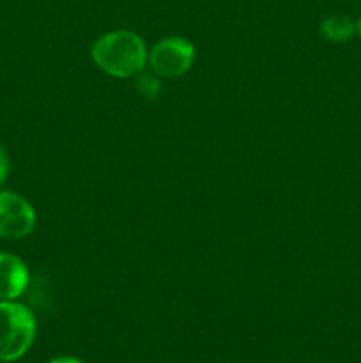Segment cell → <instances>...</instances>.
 <instances>
[{
    "label": "cell",
    "mask_w": 361,
    "mask_h": 363,
    "mask_svg": "<svg viewBox=\"0 0 361 363\" xmlns=\"http://www.w3.org/2000/svg\"><path fill=\"white\" fill-rule=\"evenodd\" d=\"M92 60L99 69L117 78L137 77L147 62V48L142 38L130 30H115L101 35L92 45Z\"/></svg>",
    "instance_id": "1"
},
{
    "label": "cell",
    "mask_w": 361,
    "mask_h": 363,
    "mask_svg": "<svg viewBox=\"0 0 361 363\" xmlns=\"http://www.w3.org/2000/svg\"><path fill=\"white\" fill-rule=\"evenodd\" d=\"M35 337V318L25 305L0 301V362L23 357Z\"/></svg>",
    "instance_id": "2"
},
{
    "label": "cell",
    "mask_w": 361,
    "mask_h": 363,
    "mask_svg": "<svg viewBox=\"0 0 361 363\" xmlns=\"http://www.w3.org/2000/svg\"><path fill=\"white\" fill-rule=\"evenodd\" d=\"M149 64L159 77L177 78L190 71L195 60V46L186 38H166L152 46L149 52Z\"/></svg>",
    "instance_id": "3"
},
{
    "label": "cell",
    "mask_w": 361,
    "mask_h": 363,
    "mask_svg": "<svg viewBox=\"0 0 361 363\" xmlns=\"http://www.w3.org/2000/svg\"><path fill=\"white\" fill-rule=\"evenodd\" d=\"M35 227V211L21 195L0 191V238L21 240Z\"/></svg>",
    "instance_id": "4"
},
{
    "label": "cell",
    "mask_w": 361,
    "mask_h": 363,
    "mask_svg": "<svg viewBox=\"0 0 361 363\" xmlns=\"http://www.w3.org/2000/svg\"><path fill=\"white\" fill-rule=\"evenodd\" d=\"M28 269L20 257L0 252V301H14L27 291Z\"/></svg>",
    "instance_id": "5"
},
{
    "label": "cell",
    "mask_w": 361,
    "mask_h": 363,
    "mask_svg": "<svg viewBox=\"0 0 361 363\" xmlns=\"http://www.w3.org/2000/svg\"><path fill=\"white\" fill-rule=\"evenodd\" d=\"M321 32L329 41H345L353 35L354 23L345 16H331L321 23Z\"/></svg>",
    "instance_id": "6"
},
{
    "label": "cell",
    "mask_w": 361,
    "mask_h": 363,
    "mask_svg": "<svg viewBox=\"0 0 361 363\" xmlns=\"http://www.w3.org/2000/svg\"><path fill=\"white\" fill-rule=\"evenodd\" d=\"M137 91L140 92L144 98L154 99L158 98L159 91H161V84L156 77L149 73H138L137 77Z\"/></svg>",
    "instance_id": "7"
},
{
    "label": "cell",
    "mask_w": 361,
    "mask_h": 363,
    "mask_svg": "<svg viewBox=\"0 0 361 363\" xmlns=\"http://www.w3.org/2000/svg\"><path fill=\"white\" fill-rule=\"evenodd\" d=\"M9 169H11V162H9V156H7L6 149L0 147V184L7 179L9 176Z\"/></svg>",
    "instance_id": "8"
},
{
    "label": "cell",
    "mask_w": 361,
    "mask_h": 363,
    "mask_svg": "<svg viewBox=\"0 0 361 363\" xmlns=\"http://www.w3.org/2000/svg\"><path fill=\"white\" fill-rule=\"evenodd\" d=\"M50 363H84V362L78 360V358H73V357H59V358H53V360H50Z\"/></svg>",
    "instance_id": "9"
},
{
    "label": "cell",
    "mask_w": 361,
    "mask_h": 363,
    "mask_svg": "<svg viewBox=\"0 0 361 363\" xmlns=\"http://www.w3.org/2000/svg\"><path fill=\"white\" fill-rule=\"evenodd\" d=\"M357 34H360V38H361V18H360V21H357Z\"/></svg>",
    "instance_id": "10"
}]
</instances>
